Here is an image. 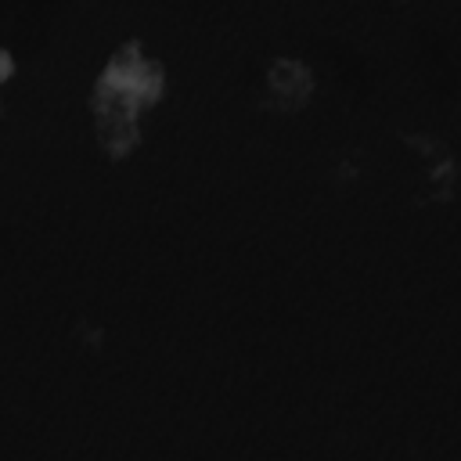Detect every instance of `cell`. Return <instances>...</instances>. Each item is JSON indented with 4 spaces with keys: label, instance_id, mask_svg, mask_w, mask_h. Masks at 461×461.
Returning <instances> with one entry per match:
<instances>
[{
    "label": "cell",
    "instance_id": "cell-1",
    "mask_svg": "<svg viewBox=\"0 0 461 461\" xmlns=\"http://www.w3.org/2000/svg\"><path fill=\"white\" fill-rule=\"evenodd\" d=\"M169 83V68L158 54L148 50L140 36H126L97 68L86 86V119L94 144L112 158H130L144 137L148 119L162 104Z\"/></svg>",
    "mask_w": 461,
    "mask_h": 461
},
{
    "label": "cell",
    "instance_id": "cell-2",
    "mask_svg": "<svg viewBox=\"0 0 461 461\" xmlns=\"http://www.w3.org/2000/svg\"><path fill=\"white\" fill-rule=\"evenodd\" d=\"M317 101V68L303 54H270L259 68V108L277 119H299Z\"/></svg>",
    "mask_w": 461,
    "mask_h": 461
}]
</instances>
